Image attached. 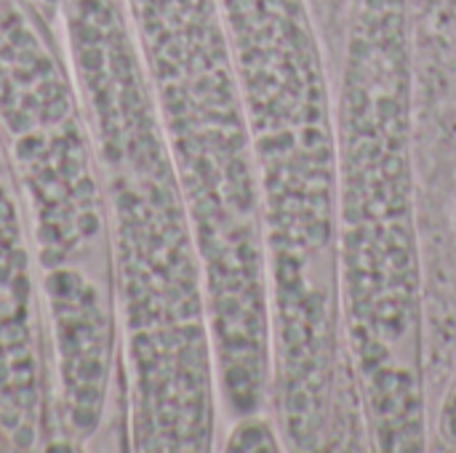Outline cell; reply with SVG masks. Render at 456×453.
<instances>
[{
    "label": "cell",
    "instance_id": "6da1fadb",
    "mask_svg": "<svg viewBox=\"0 0 456 453\" xmlns=\"http://www.w3.org/2000/svg\"><path fill=\"white\" fill-rule=\"evenodd\" d=\"M61 40L104 190L128 449L211 451L219 387L206 272L123 0H64Z\"/></svg>",
    "mask_w": 456,
    "mask_h": 453
},
{
    "label": "cell",
    "instance_id": "7a4b0ae2",
    "mask_svg": "<svg viewBox=\"0 0 456 453\" xmlns=\"http://www.w3.org/2000/svg\"><path fill=\"white\" fill-rule=\"evenodd\" d=\"M248 123L267 254L281 435L334 441L347 363L337 248V115L307 0H219Z\"/></svg>",
    "mask_w": 456,
    "mask_h": 453
},
{
    "label": "cell",
    "instance_id": "3957f363",
    "mask_svg": "<svg viewBox=\"0 0 456 453\" xmlns=\"http://www.w3.org/2000/svg\"><path fill=\"white\" fill-rule=\"evenodd\" d=\"M337 101V248L347 363L379 451L428 441L414 195L411 0H350Z\"/></svg>",
    "mask_w": 456,
    "mask_h": 453
},
{
    "label": "cell",
    "instance_id": "277c9868",
    "mask_svg": "<svg viewBox=\"0 0 456 453\" xmlns=\"http://www.w3.org/2000/svg\"><path fill=\"white\" fill-rule=\"evenodd\" d=\"M0 136L37 262L51 435L96 449L123 409L104 190L64 40L29 0H0Z\"/></svg>",
    "mask_w": 456,
    "mask_h": 453
},
{
    "label": "cell",
    "instance_id": "5b68a950",
    "mask_svg": "<svg viewBox=\"0 0 456 453\" xmlns=\"http://www.w3.org/2000/svg\"><path fill=\"white\" fill-rule=\"evenodd\" d=\"M190 203L206 272L219 406L270 403V283L262 200L219 0H123Z\"/></svg>",
    "mask_w": 456,
    "mask_h": 453
},
{
    "label": "cell",
    "instance_id": "8992f818",
    "mask_svg": "<svg viewBox=\"0 0 456 453\" xmlns=\"http://www.w3.org/2000/svg\"><path fill=\"white\" fill-rule=\"evenodd\" d=\"M0 435L8 451L48 449V363L37 262L0 136Z\"/></svg>",
    "mask_w": 456,
    "mask_h": 453
},
{
    "label": "cell",
    "instance_id": "52a82bcc",
    "mask_svg": "<svg viewBox=\"0 0 456 453\" xmlns=\"http://www.w3.org/2000/svg\"><path fill=\"white\" fill-rule=\"evenodd\" d=\"M275 441H278V433L262 414L230 422V433H227L230 451H265V449L275 451L278 449Z\"/></svg>",
    "mask_w": 456,
    "mask_h": 453
},
{
    "label": "cell",
    "instance_id": "ba28073f",
    "mask_svg": "<svg viewBox=\"0 0 456 453\" xmlns=\"http://www.w3.org/2000/svg\"><path fill=\"white\" fill-rule=\"evenodd\" d=\"M436 433H438V438H441L449 449H456V366L454 374L449 376L446 390H444V398H441Z\"/></svg>",
    "mask_w": 456,
    "mask_h": 453
},
{
    "label": "cell",
    "instance_id": "9c48e42d",
    "mask_svg": "<svg viewBox=\"0 0 456 453\" xmlns=\"http://www.w3.org/2000/svg\"><path fill=\"white\" fill-rule=\"evenodd\" d=\"M29 3L56 32H61V5H64V0H29Z\"/></svg>",
    "mask_w": 456,
    "mask_h": 453
},
{
    "label": "cell",
    "instance_id": "30bf717a",
    "mask_svg": "<svg viewBox=\"0 0 456 453\" xmlns=\"http://www.w3.org/2000/svg\"><path fill=\"white\" fill-rule=\"evenodd\" d=\"M0 451H8V446H5V441H3V435H0Z\"/></svg>",
    "mask_w": 456,
    "mask_h": 453
},
{
    "label": "cell",
    "instance_id": "8fae6325",
    "mask_svg": "<svg viewBox=\"0 0 456 453\" xmlns=\"http://www.w3.org/2000/svg\"><path fill=\"white\" fill-rule=\"evenodd\" d=\"M454 227H456V206H454Z\"/></svg>",
    "mask_w": 456,
    "mask_h": 453
}]
</instances>
